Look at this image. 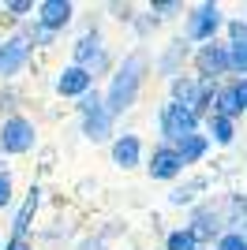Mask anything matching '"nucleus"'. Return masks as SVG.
I'll return each instance as SVG.
<instances>
[{"label":"nucleus","instance_id":"2","mask_svg":"<svg viewBox=\"0 0 247 250\" xmlns=\"http://www.w3.org/2000/svg\"><path fill=\"white\" fill-rule=\"evenodd\" d=\"M225 19H228V8H225V4H217V0L187 4L184 19H180V38H184L191 49H195V45L221 42V34H225Z\"/></svg>","mask_w":247,"mask_h":250},{"label":"nucleus","instance_id":"13","mask_svg":"<svg viewBox=\"0 0 247 250\" xmlns=\"http://www.w3.org/2000/svg\"><path fill=\"white\" fill-rule=\"evenodd\" d=\"M94 86H98L94 75L86 67H79V63H64V67L52 71V94L60 97V101H82Z\"/></svg>","mask_w":247,"mask_h":250},{"label":"nucleus","instance_id":"9","mask_svg":"<svg viewBox=\"0 0 247 250\" xmlns=\"http://www.w3.org/2000/svg\"><path fill=\"white\" fill-rule=\"evenodd\" d=\"M146 179H154V183H169V187H176L180 179L187 176L184 161H180V153H176V146H169V142H154V146L146 149Z\"/></svg>","mask_w":247,"mask_h":250},{"label":"nucleus","instance_id":"33","mask_svg":"<svg viewBox=\"0 0 247 250\" xmlns=\"http://www.w3.org/2000/svg\"><path fill=\"white\" fill-rule=\"evenodd\" d=\"M210 250H247V235H244V231L225 228L221 235H217V243H214Z\"/></svg>","mask_w":247,"mask_h":250},{"label":"nucleus","instance_id":"29","mask_svg":"<svg viewBox=\"0 0 247 250\" xmlns=\"http://www.w3.org/2000/svg\"><path fill=\"white\" fill-rule=\"evenodd\" d=\"M15 202H19V183H15V172H0V213H8V209H15Z\"/></svg>","mask_w":247,"mask_h":250},{"label":"nucleus","instance_id":"26","mask_svg":"<svg viewBox=\"0 0 247 250\" xmlns=\"http://www.w3.org/2000/svg\"><path fill=\"white\" fill-rule=\"evenodd\" d=\"M154 19H161V22H176V19H184V11H187V4L184 0H150V4H143Z\"/></svg>","mask_w":247,"mask_h":250},{"label":"nucleus","instance_id":"7","mask_svg":"<svg viewBox=\"0 0 247 250\" xmlns=\"http://www.w3.org/2000/svg\"><path fill=\"white\" fill-rule=\"evenodd\" d=\"M41 209H45V187H41V183H30V187L19 194L15 209H11L8 235H19V239H34V231H38V220H41Z\"/></svg>","mask_w":247,"mask_h":250},{"label":"nucleus","instance_id":"35","mask_svg":"<svg viewBox=\"0 0 247 250\" xmlns=\"http://www.w3.org/2000/svg\"><path fill=\"white\" fill-rule=\"evenodd\" d=\"M98 231V235H101L105 243H109V247H113V239H120V235H127V224H124V220H105L101 228H94Z\"/></svg>","mask_w":247,"mask_h":250},{"label":"nucleus","instance_id":"4","mask_svg":"<svg viewBox=\"0 0 247 250\" xmlns=\"http://www.w3.org/2000/svg\"><path fill=\"white\" fill-rule=\"evenodd\" d=\"M154 131H157V142H169V146H176L180 138L195 135V131H202V120H198L191 108H184V104L176 101H161L154 112Z\"/></svg>","mask_w":247,"mask_h":250},{"label":"nucleus","instance_id":"37","mask_svg":"<svg viewBox=\"0 0 247 250\" xmlns=\"http://www.w3.org/2000/svg\"><path fill=\"white\" fill-rule=\"evenodd\" d=\"M228 90H232V97H236L240 112L247 116V79H228Z\"/></svg>","mask_w":247,"mask_h":250},{"label":"nucleus","instance_id":"31","mask_svg":"<svg viewBox=\"0 0 247 250\" xmlns=\"http://www.w3.org/2000/svg\"><path fill=\"white\" fill-rule=\"evenodd\" d=\"M101 11H105V15H109L113 22H124V26H131L135 15H139L143 8H139V4H120V0H113V4H105Z\"/></svg>","mask_w":247,"mask_h":250},{"label":"nucleus","instance_id":"34","mask_svg":"<svg viewBox=\"0 0 247 250\" xmlns=\"http://www.w3.org/2000/svg\"><path fill=\"white\" fill-rule=\"evenodd\" d=\"M101 104H105V94H101V86H94L82 101H75V116H90V112H98Z\"/></svg>","mask_w":247,"mask_h":250},{"label":"nucleus","instance_id":"1","mask_svg":"<svg viewBox=\"0 0 247 250\" xmlns=\"http://www.w3.org/2000/svg\"><path fill=\"white\" fill-rule=\"evenodd\" d=\"M150 79H154V49H150V45H131V49L120 56L116 71L109 75V83L101 86L105 108H109L116 120L135 112V104H139V97H143Z\"/></svg>","mask_w":247,"mask_h":250},{"label":"nucleus","instance_id":"23","mask_svg":"<svg viewBox=\"0 0 247 250\" xmlns=\"http://www.w3.org/2000/svg\"><path fill=\"white\" fill-rule=\"evenodd\" d=\"M19 34L26 38V42H30V49H34V52H49L52 45H56V34H49L38 19H26V22L19 26Z\"/></svg>","mask_w":247,"mask_h":250},{"label":"nucleus","instance_id":"8","mask_svg":"<svg viewBox=\"0 0 247 250\" xmlns=\"http://www.w3.org/2000/svg\"><path fill=\"white\" fill-rule=\"evenodd\" d=\"M184 71H191V45L180 34H173L154 49V79L173 83L176 75H184Z\"/></svg>","mask_w":247,"mask_h":250},{"label":"nucleus","instance_id":"10","mask_svg":"<svg viewBox=\"0 0 247 250\" xmlns=\"http://www.w3.org/2000/svg\"><path fill=\"white\" fill-rule=\"evenodd\" d=\"M109 45V38H105L101 30V19L94 15V19L79 22V30H75L72 45H68V63H79V67H90V60L98 56V52Z\"/></svg>","mask_w":247,"mask_h":250},{"label":"nucleus","instance_id":"28","mask_svg":"<svg viewBox=\"0 0 247 250\" xmlns=\"http://www.w3.org/2000/svg\"><path fill=\"white\" fill-rule=\"evenodd\" d=\"M214 112L217 116H228V120H244L236 97H232V90H228V79L221 83V90H217V97H214Z\"/></svg>","mask_w":247,"mask_h":250},{"label":"nucleus","instance_id":"32","mask_svg":"<svg viewBox=\"0 0 247 250\" xmlns=\"http://www.w3.org/2000/svg\"><path fill=\"white\" fill-rule=\"evenodd\" d=\"M221 42H228V45L247 42V15H228V19H225V34H221Z\"/></svg>","mask_w":247,"mask_h":250},{"label":"nucleus","instance_id":"17","mask_svg":"<svg viewBox=\"0 0 247 250\" xmlns=\"http://www.w3.org/2000/svg\"><path fill=\"white\" fill-rule=\"evenodd\" d=\"M202 131H206V138L214 142V149H232L236 138H240V120H228V116L210 112L202 120Z\"/></svg>","mask_w":247,"mask_h":250},{"label":"nucleus","instance_id":"15","mask_svg":"<svg viewBox=\"0 0 247 250\" xmlns=\"http://www.w3.org/2000/svg\"><path fill=\"white\" fill-rule=\"evenodd\" d=\"M34 19H38L49 34L60 38L64 30H72L75 22H79V4H72V0H38Z\"/></svg>","mask_w":247,"mask_h":250},{"label":"nucleus","instance_id":"22","mask_svg":"<svg viewBox=\"0 0 247 250\" xmlns=\"http://www.w3.org/2000/svg\"><path fill=\"white\" fill-rule=\"evenodd\" d=\"M23 101H26V86L23 83H0V120L23 112Z\"/></svg>","mask_w":247,"mask_h":250},{"label":"nucleus","instance_id":"11","mask_svg":"<svg viewBox=\"0 0 247 250\" xmlns=\"http://www.w3.org/2000/svg\"><path fill=\"white\" fill-rule=\"evenodd\" d=\"M146 138L139 131H116V138L109 142V165L116 172H135L146 165Z\"/></svg>","mask_w":247,"mask_h":250},{"label":"nucleus","instance_id":"16","mask_svg":"<svg viewBox=\"0 0 247 250\" xmlns=\"http://www.w3.org/2000/svg\"><path fill=\"white\" fill-rule=\"evenodd\" d=\"M116 124H120V120L101 104L98 112L79 116V135L86 138V142H94V146H109V142L116 138Z\"/></svg>","mask_w":247,"mask_h":250},{"label":"nucleus","instance_id":"19","mask_svg":"<svg viewBox=\"0 0 247 250\" xmlns=\"http://www.w3.org/2000/svg\"><path fill=\"white\" fill-rule=\"evenodd\" d=\"M165 101H176V104H184V108H191V112H195V101H198V79H195L191 71L176 75L173 83H165Z\"/></svg>","mask_w":247,"mask_h":250},{"label":"nucleus","instance_id":"36","mask_svg":"<svg viewBox=\"0 0 247 250\" xmlns=\"http://www.w3.org/2000/svg\"><path fill=\"white\" fill-rule=\"evenodd\" d=\"M72 250H113V247H109V243H105L98 231H90V235H79Z\"/></svg>","mask_w":247,"mask_h":250},{"label":"nucleus","instance_id":"20","mask_svg":"<svg viewBox=\"0 0 247 250\" xmlns=\"http://www.w3.org/2000/svg\"><path fill=\"white\" fill-rule=\"evenodd\" d=\"M75 235V220L68 217H56L52 224H38V231H34V247H60V243H68Z\"/></svg>","mask_w":247,"mask_h":250},{"label":"nucleus","instance_id":"39","mask_svg":"<svg viewBox=\"0 0 247 250\" xmlns=\"http://www.w3.org/2000/svg\"><path fill=\"white\" fill-rule=\"evenodd\" d=\"M0 172H8V157L0 153Z\"/></svg>","mask_w":247,"mask_h":250},{"label":"nucleus","instance_id":"14","mask_svg":"<svg viewBox=\"0 0 247 250\" xmlns=\"http://www.w3.org/2000/svg\"><path fill=\"white\" fill-rule=\"evenodd\" d=\"M206 190H214V176H210V172H187V176L169 190V206H173V209H187V213H191L198 202L210 198Z\"/></svg>","mask_w":247,"mask_h":250},{"label":"nucleus","instance_id":"21","mask_svg":"<svg viewBox=\"0 0 247 250\" xmlns=\"http://www.w3.org/2000/svg\"><path fill=\"white\" fill-rule=\"evenodd\" d=\"M120 56H124V52H116V49H113V42L105 45V49H101V52H98V56L90 60V67H86V71L94 75V83H101V79L109 83V75L116 71V63H120Z\"/></svg>","mask_w":247,"mask_h":250},{"label":"nucleus","instance_id":"27","mask_svg":"<svg viewBox=\"0 0 247 250\" xmlns=\"http://www.w3.org/2000/svg\"><path fill=\"white\" fill-rule=\"evenodd\" d=\"M34 8H38L34 0H4V4H0V15L11 19L15 26H23L26 19H34Z\"/></svg>","mask_w":247,"mask_h":250},{"label":"nucleus","instance_id":"38","mask_svg":"<svg viewBox=\"0 0 247 250\" xmlns=\"http://www.w3.org/2000/svg\"><path fill=\"white\" fill-rule=\"evenodd\" d=\"M4 250H38L34 239H19V235H4Z\"/></svg>","mask_w":247,"mask_h":250},{"label":"nucleus","instance_id":"12","mask_svg":"<svg viewBox=\"0 0 247 250\" xmlns=\"http://www.w3.org/2000/svg\"><path fill=\"white\" fill-rule=\"evenodd\" d=\"M191 75L195 79H228V45L225 42H210V45H195L191 49Z\"/></svg>","mask_w":247,"mask_h":250},{"label":"nucleus","instance_id":"5","mask_svg":"<svg viewBox=\"0 0 247 250\" xmlns=\"http://www.w3.org/2000/svg\"><path fill=\"white\" fill-rule=\"evenodd\" d=\"M34 67V49L19 30L0 34V83H23V75Z\"/></svg>","mask_w":247,"mask_h":250},{"label":"nucleus","instance_id":"40","mask_svg":"<svg viewBox=\"0 0 247 250\" xmlns=\"http://www.w3.org/2000/svg\"><path fill=\"white\" fill-rule=\"evenodd\" d=\"M0 250H4V235H0Z\"/></svg>","mask_w":247,"mask_h":250},{"label":"nucleus","instance_id":"6","mask_svg":"<svg viewBox=\"0 0 247 250\" xmlns=\"http://www.w3.org/2000/svg\"><path fill=\"white\" fill-rule=\"evenodd\" d=\"M187 228H191V235L198 239V247L210 250L217 243V235L228 228V220H225V206H221V198H206L198 202L191 213H187Z\"/></svg>","mask_w":247,"mask_h":250},{"label":"nucleus","instance_id":"25","mask_svg":"<svg viewBox=\"0 0 247 250\" xmlns=\"http://www.w3.org/2000/svg\"><path fill=\"white\" fill-rule=\"evenodd\" d=\"M161 250H202V247H198V239L191 235V228H187V224H176V228L165 231Z\"/></svg>","mask_w":247,"mask_h":250},{"label":"nucleus","instance_id":"18","mask_svg":"<svg viewBox=\"0 0 247 250\" xmlns=\"http://www.w3.org/2000/svg\"><path fill=\"white\" fill-rule=\"evenodd\" d=\"M176 153H180V161H184L187 172H195L206 157L214 153V142L206 138V131H195V135H187V138H180V142H176Z\"/></svg>","mask_w":247,"mask_h":250},{"label":"nucleus","instance_id":"3","mask_svg":"<svg viewBox=\"0 0 247 250\" xmlns=\"http://www.w3.org/2000/svg\"><path fill=\"white\" fill-rule=\"evenodd\" d=\"M41 149V127L34 116L26 112H15V116H4L0 120V153L15 161V157H30Z\"/></svg>","mask_w":247,"mask_h":250},{"label":"nucleus","instance_id":"30","mask_svg":"<svg viewBox=\"0 0 247 250\" xmlns=\"http://www.w3.org/2000/svg\"><path fill=\"white\" fill-rule=\"evenodd\" d=\"M228 79H247V42L228 45Z\"/></svg>","mask_w":247,"mask_h":250},{"label":"nucleus","instance_id":"24","mask_svg":"<svg viewBox=\"0 0 247 250\" xmlns=\"http://www.w3.org/2000/svg\"><path fill=\"white\" fill-rule=\"evenodd\" d=\"M161 26H165V22H161V19H154V15H150V11L143 8L139 15H135V22L127 26V30L135 34V45H150V38H154V34L161 30Z\"/></svg>","mask_w":247,"mask_h":250}]
</instances>
